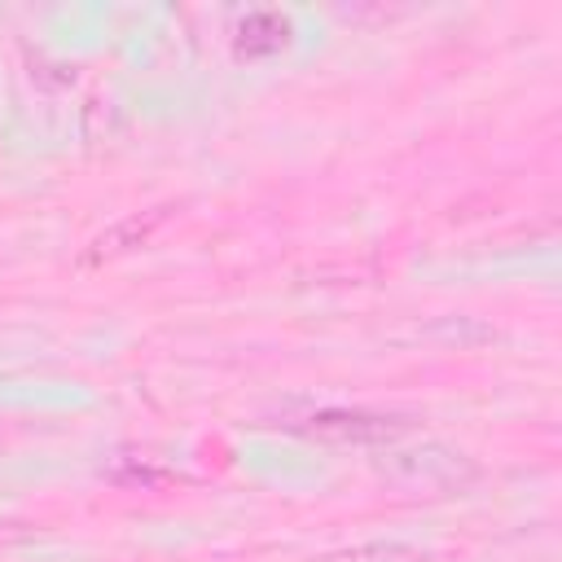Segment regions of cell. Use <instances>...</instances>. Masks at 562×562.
<instances>
[{
    "label": "cell",
    "mask_w": 562,
    "mask_h": 562,
    "mask_svg": "<svg viewBox=\"0 0 562 562\" xmlns=\"http://www.w3.org/2000/svg\"><path fill=\"white\" fill-rule=\"evenodd\" d=\"M237 53L241 57H268V53H277V48H285L290 44V18H281V13H272V9H259V13H246L241 22H237Z\"/></svg>",
    "instance_id": "7a4b0ae2"
},
{
    "label": "cell",
    "mask_w": 562,
    "mask_h": 562,
    "mask_svg": "<svg viewBox=\"0 0 562 562\" xmlns=\"http://www.w3.org/2000/svg\"><path fill=\"white\" fill-rule=\"evenodd\" d=\"M162 220H167V206H154V211H145V215H127V220H119L114 228H105V233L92 241L88 259L97 263V259H110V255H123V250L149 241V233H154Z\"/></svg>",
    "instance_id": "3957f363"
},
{
    "label": "cell",
    "mask_w": 562,
    "mask_h": 562,
    "mask_svg": "<svg viewBox=\"0 0 562 562\" xmlns=\"http://www.w3.org/2000/svg\"><path fill=\"white\" fill-rule=\"evenodd\" d=\"M13 536H22V531H18L13 522H0V544H4V540H13Z\"/></svg>",
    "instance_id": "277c9868"
},
{
    "label": "cell",
    "mask_w": 562,
    "mask_h": 562,
    "mask_svg": "<svg viewBox=\"0 0 562 562\" xmlns=\"http://www.w3.org/2000/svg\"><path fill=\"white\" fill-rule=\"evenodd\" d=\"M281 426L312 439H338V443H382L408 430L404 417L369 413V408H307V413H290Z\"/></svg>",
    "instance_id": "6da1fadb"
}]
</instances>
